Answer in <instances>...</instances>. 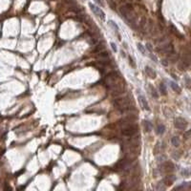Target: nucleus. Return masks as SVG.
Instances as JSON below:
<instances>
[{"label":"nucleus","instance_id":"20e7f679","mask_svg":"<svg viewBox=\"0 0 191 191\" xmlns=\"http://www.w3.org/2000/svg\"><path fill=\"white\" fill-rule=\"evenodd\" d=\"M89 7H90V9L92 10V12L95 14L97 17H99L101 20H104L105 19V14L103 13V11L101 9H99L98 7H96V5L92 4V3L89 4Z\"/></svg>","mask_w":191,"mask_h":191},{"label":"nucleus","instance_id":"2eb2a0df","mask_svg":"<svg viewBox=\"0 0 191 191\" xmlns=\"http://www.w3.org/2000/svg\"><path fill=\"white\" fill-rule=\"evenodd\" d=\"M109 57V54L107 52H101L99 53V57H102V58H108Z\"/></svg>","mask_w":191,"mask_h":191},{"label":"nucleus","instance_id":"f3484780","mask_svg":"<svg viewBox=\"0 0 191 191\" xmlns=\"http://www.w3.org/2000/svg\"><path fill=\"white\" fill-rule=\"evenodd\" d=\"M111 47H112V49H113V51H114V52H117V51H118V49H117V45L115 44L114 42H111Z\"/></svg>","mask_w":191,"mask_h":191},{"label":"nucleus","instance_id":"6ab92c4d","mask_svg":"<svg viewBox=\"0 0 191 191\" xmlns=\"http://www.w3.org/2000/svg\"><path fill=\"white\" fill-rule=\"evenodd\" d=\"M145 47H146V49H147L149 52H151V51H152V47H151V45H150L149 43H147V44L145 45Z\"/></svg>","mask_w":191,"mask_h":191},{"label":"nucleus","instance_id":"ddd939ff","mask_svg":"<svg viewBox=\"0 0 191 191\" xmlns=\"http://www.w3.org/2000/svg\"><path fill=\"white\" fill-rule=\"evenodd\" d=\"M160 91H161V93L162 95H166V87H165V85L163 83L160 84Z\"/></svg>","mask_w":191,"mask_h":191},{"label":"nucleus","instance_id":"4468645a","mask_svg":"<svg viewBox=\"0 0 191 191\" xmlns=\"http://www.w3.org/2000/svg\"><path fill=\"white\" fill-rule=\"evenodd\" d=\"M150 89H151V93H152V96L155 97V98H158L159 97V95L157 94V91H156V89L153 87V86H151L150 85Z\"/></svg>","mask_w":191,"mask_h":191},{"label":"nucleus","instance_id":"0eeeda50","mask_svg":"<svg viewBox=\"0 0 191 191\" xmlns=\"http://www.w3.org/2000/svg\"><path fill=\"white\" fill-rule=\"evenodd\" d=\"M170 85H171V88L173 89V91H175L176 93H179V94L181 93V88H180V86H179L177 83L171 81V82H170Z\"/></svg>","mask_w":191,"mask_h":191},{"label":"nucleus","instance_id":"9b49d317","mask_svg":"<svg viewBox=\"0 0 191 191\" xmlns=\"http://www.w3.org/2000/svg\"><path fill=\"white\" fill-rule=\"evenodd\" d=\"M171 142L173 146H175V147H178L180 145V140H179L178 137H173L171 140Z\"/></svg>","mask_w":191,"mask_h":191},{"label":"nucleus","instance_id":"a211bd4d","mask_svg":"<svg viewBox=\"0 0 191 191\" xmlns=\"http://www.w3.org/2000/svg\"><path fill=\"white\" fill-rule=\"evenodd\" d=\"M182 174L184 175V176H188V175H189V170H188V169H184V171L182 172Z\"/></svg>","mask_w":191,"mask_h":191},{"label":"nucleus","instance_id":"39448f33","mask_svg":"<svg viewBox=\"0 0 191 191\" xmlns=\"http://www.w3.org/2000/svg\"><path fill=\"white\" fill-rule=\"evenodd\" d=\"M138 99H139V103H140V107L143 110H146V111H149L150 110L149 105H148V103H147V101H146V99H145V97L143 96H141L140 94V95L138 96Z\"/></svg>","mask_w":191,"mask_h":191},{"label":"nucleus","instance_id":"6e6552de","mask_svg":"<svg viewBox=\"0 0 191 191\" xmlns=\"http://www.w3.org/2000/svg\"><path fill=\"white\" fill-rule=\"evenodd\" d=\"M144 130L146 132H150L152 130V124H151L150 121H148V120L144 121Z\"/></svg>","mask_w":191,"mask_h":191},{"label":"nucleus","instance_id":"4be33fe9","mask_svg":"<svg viewBox=\"0 0 191 191\" xmlns=\"http://www.w3.org/2000/svg\"><path fill=\"white\" fill-rule=\"evenodd\" d=\"M4 191H13V190H12V188H11L10 186L6 185V187H5V190H4Z\"/></svg>","mask_w":191,"mask_h":191},{"label":"nucleus","instance_id":"5701e85b","mask_svg":"<svg viewBox=\"0 0 191 191\" xmlns=\"http://www.w3.org/2000/svg\"><path fill=\"white\" fill-rule=\"evenodd\" d=\"M147 191H151V190H150V189H148V190H147Z\"/></svg>","mask_w":191,"mask_h":191},{"label":"nucleus","instance_id":"1a4fd4ad","mask_svg":"<svg viewBox=\"0 0 191 191\" xmlns=\"http://www.w3.org/2000/svg\"><path fill=\"white\" fill-rule=\"evenodd\" d=\"M157 134H159V135H162V134L164 133V131H165V127H164V125L163 124H160V125H158V127H157Z\"/></svg>","mask_w":191,"mask_h":191},{"label":"nucleus","instance_id":"423d86ee","mask_svg":"<svg viewBox=\"0 0 191 191\" xmlns=\"http://www.w3.org/2000/svg\"><path fill=\"white\" fill-rule=\"evenodd\" d=\"M145 74L147 75L148 77H150V78H155V77L157 76L155 71L153 70L152 68H150L149 66H146V67H145Z\"/></svg>","mask_w":191,"mask_h":191},{"label":"nucleus","instance_id":"f03ea898","mask_svg":"<svg viewBox=\"0 0 191 191\" xmlns=\"http://www.w3.org/2000/svg\"><path fill=\"white\" fill-rule=\"evenodd\" d=\"M138 131H139V128H138V126H136V125H134L132 123H128V124H126V126H124L123 128H122V130H121V132L123 135H125V136H129V137H132L134 135H136V134L138 133Z\"/></svg>","mask_w":191,"mask_h":191},{"label":"nucleus","instance_id":"f8f14e48","mask_svg":"<svg viewBox=\"0 0 191 191\" xmlns=\"http://www.w3.org/2000/svg\"><path fill=\"white\" fill-rule=\"evenodd\" d=\"M108 24L110 25V27H112V29L116 31V32H118V25L115 23L114 21H112V20H109L108 21Z\"/></svg>","mask_w":191,"mask_h":191},{"label":"nucleus","instance_id":"aec40b11","mask_svg":"<svg viewBox=\"0 0 191 191\" xmlns=\"http://www.w3.org/2000/svg\"><path fill=\"white\" fill-rule=\"evenodd\" d=\"M95 2H96L97 4H99L100 6H103V2L101 0H95Z\"/></svg>","mask_w":191,"mask_h":191},{"label":"nucleus","instance_id":"dca6fc26","mask_svg":"<svg viewBox=\"0 0 191 191\" xmlns=\"http://www.w3.org/2000/svg\"><path fill=\"white\" fill-rule=\"evenodd\" d=\"M128 59H129L130 65H131L133 68H135V67H136V64H135V61H134V59L132 58V57H131V56H128Z\"/></svg>","mask_w":191,"mask_h":191},{"label":"nucleus","instance_id":"7ed1b4c3","mask_svg":"<svg viewBox=\"0 0 191 191\" xmlns=\"http://www.w3.org/2000/svg\"><path fill=\"white\" fill-rule=\"evenodd\" d=\"M174 125L176 128L178 129H181V130H184L187 125H188V122L186 121L185 118H176L174 119Z\"/></svg>","mask_w":191,"mask_h":191},{"label":"nucleus","instance_id":"412c9836","mask_svg":"<svg viewBox=\"0 0 191 191\" xmlns=\"http://www.w3.org/2000/svg\"><path fill=\"white\" fill-rule=\"evenodd\" d=\"M150 57H151V59H152V60H154L155 62H157V61H158V60H157V58H156V57H155L154 55H150Z\"/></svg>","mask_w":191,"mask_h":191},{"label":"nucleus","instance_id":"9d476101","mask_svg":"<svg viewBox=\"0 0 191 191\" xmlns=\"http://www.w3.org/2000/svg\"><path fill=\"white\" fill-rule=\"evenodd\" d=\"M137 46H138L139 51H140L143 56H145V55H146V49L144 48V46H143L142 44H140V43H138V44H137Z\"/></svg>","mask_w":191,"mask_h":191},{"label":"nucleus","instance_id":"f257e3e1","mask_svg":"<svg viewBox=\"0 0 191 191\" xmlns=\"http://www.w3.org/2000/svg\"><path fill=\"white\" fill-rule=\"evenodd\" d=\"M130 99L128 97H122V98H119V99H117L114 102L115 106L120 110V111H126L129 109L130 107Z\"/></svg>","mask_w":191,"mask_h":191}]
</instances>
